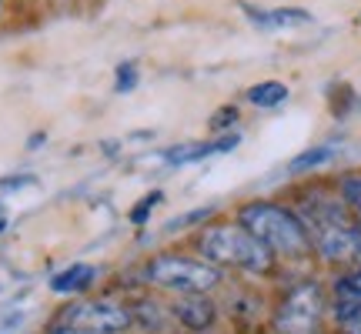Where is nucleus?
I'll use <instances>...</instances> for the list:
<instances>
[{"label": "nucleus", "mask_w": 361, "mask_h": 334, "mask_svg": "<svg viewBox=\"0 0 361 334\" xmlns=\"http://www.w3.org/2000/svg\"><path fill=\"white\" fill-rule=\"evenodd\" d=\"M238 224L255 234L271 254L305 257L311 251L308 228L301 224L298 214H291V211L281 207V204H271V201H251V204L241 207Z\"/></svg>", "instance_id": "f257e3e1"}, {"label": "nucleus", "mask_w": 361, "mask_h": 334, "mask_svg": "<svg viewBox=\"0 0 361 334\" xmlns=\"http://www.w3.org/2000/svg\"><path fill=\"white\" fill-rule=\"evenodd\" d=\"M197 247L214 268H238L247 274H268L274 268V254L241 224H211Z\"/></svg>", "instance_id": "f03ea898"}, {"label": "nucleus", "mask_w": 361, "mask_h": 334, "mask_svg": "<svg viewBox=\"0 0 361 334\" xmlns=\"http://www.w3.org/2000/svg\"><path fill=\"white\" fill-rule=\"evenodd\" d=\"M144 278L151 284H157V287L178 291V295H204V291H211V287L221 281V271L214 268L211 261L164 254V257H154V261L144 268Z\"/></svg>", "instance_id": "7ed1b4c3"}, {"label": "nucleus", "mask_w": 361, "mask_h": 334, "mask_svg": "<svg viewBox=\"0 0 361 334\" xmlns=\"http://www.w3.org/2000/svg\"><path fill=\"white\" fill-rule=\"evenodd\" d=\"M324 295L318 284H298L274 311V331L278 334H318L322 328Z\"/></svg>", "instance_id": "20e7f679"}, {"label": "nucleus", "mask_w": 361, "mask_h": 334, "mask_svg": "<svg viewBox=\"0 0 361 334\" xmlns=\"http://www.w3.org/2000/svg\"><path fill=\"white\" fill-rule=\"evenodd\" d=\"M61 324L78 334H124L130 328V311L114 301H78L61 314Z\"/></svg>", "instance_id": "39448f33"}, {"label": "nucleus", "mask_w": 361, "mask_h": 334, "mask_svg": "<svg viewBox=\"0 0 361 334\" xmlns=\"http://www.w3.org/2000/svg\"><path fill=\"white\" fill-rule=\"evenodd\" d=\"M335 301V318L338 321H348V318H361V271H351L345 278L335 281L331 291Z\"/></svg>", "instance_id": "423d86ee"}, {"label": "nucleus", "mask_w": 361, "mask_h": 334, "mask_svg": "<svg viewBox=\"0 0 361 334\" xmlns=\"http://www.w3.org/2000/svg\"><path fill=\"white\" fill-rule=\"evenodd\" d=\"M174 314L191 331H207L214 324V304L204 295H180V301L174 304Z\"/></svg>", "instance_id": "0eeeda50"}, {"label": "nucleus", "mask_w": 361, "mask_h": 334, "mask_svg": "<svg viewBox=\"0 0 361 334\" xmlns=\"http://www.w3.org/2000/svg\"><path fill=\"white\" fill-rule=\"evenodd\" d=\"M238 147V137H221V141H204V144H184V147H171L164 161L174 167H184V164H194V161H204L211 154H224V151H231Z\"/></svg>", "instance_id": "6e6552de"}, {"label": "nucleus", "mask_w": 361, "mask_h": 334, "mask_svg": "<svg viewBox=\"0 0 361 334\" xmlns=\"http://www.w3.org/2000/svg\"><path fill=\"white\" fill-rule=\"evenodd\" d=\"M245 11L261 30H284V27H298V24H308L311 20V13L298 11V7H278V11H255V7H245Z\"/></svg>", "instance_id": "1a4fd4ad"}, {"label": "nucleus", "mask_w": 361, "mask_h": 334, "mask_svg": "<svg viewBox=\"0 0 361 334\" xmlns=\"http://www.w3.org/2000/svg\"><path fill=\"white\" fill-rule=\"evenodd\" d=\"M94 278H97V268H90V264H74V268L54 274L51 287L57 295H78V291H84V287L94 284Z\"/></svg>", "instance_id": "9d476101"}, {"label": "nucleus", "mask_w": 361, "mask_h": 334, "mask_svg": "<svg viewBox=\"0 0 361 334\" xmlns=\"http://www.w3.org/2000/svg\"><path fill=\"white\" fill-rule=\"evenodd\" d=\"M247 101L258 104V107H278V104L288 101V87L281 80H264V84H255L247 90Z\"/></svg>", "instance_id": "9b49d317"}, {"label": "nucleus", "mask_w": 361, "mask_h": 334, "mask_svg": "<svg viewBox=\"0 0 361 334\" xmlns=\"http://www.w3.org/2000/svg\"><path fill=\"white\" fill-rule=\"evenodd\" d=\"M335 154L338 151L331 147V144H324V147H311V151H305V154H298L295 161H291V171L301 174V171H311V167H322V164H328Z\"/></svg>", "instance_id": "f8f14e48"}, {"label": "nucleus", "mask_w": 361, "mask_h": 334, "mask_svg": "<svg viewBox=\"0 0 361 334\" xmlns=\"http://www.w3.org/2000/svg\"><path fill=\"white\" fill-rule=\"evenodd\" d=\"M341 201L358 218V228H361V174H345L341 178Z\"/></svg>", "instance_id": "ddd939ff"}, {"label": "nucleus", "mask_w": 361, "mask_h": 334, "mask_svg": "<svg viewBox=\"0 0 361 334\" xmlns=\"http://www.w3.org/2000/svg\"><path fill=\"white\" fill-rule=\"evenodd\" d=\"M161 201H164V194H161V191H151L147 197H144V201H137V204L130 207V221H134V224H144V221H147V214H151V211H154Z\"/></svg>", "instance_id": "4468645a"}, {"label": "nucleus", "mask_w": 361, "mask_h": 334, "mask_svg": "<svg viewBox=\"0 0 361 334\" xmlns=\"http://www.w3.org/2000/svg\"><path fill=\"white\" fill-rule=\"evenodd\" d=\"M134 84H137V67L134 64L117 67V90H134Z\"/></svg>", "instance_id": "2eb2a0df"}, {"label": "nucleus", "mask_w": 361, "mask_h": 334, "mask_svg": "<svg viewBox=\"0 0 361 334\" xmlns=\"http://www.w3.org/2000/svg\"><path fill=\"white\" fill-rule=\"evenodd\" d=\"M234 120H238V111H234V107H224V111H218V117L211 120V128H214V130L228 128V124H234Z\"/></svg>", "instance_id": "dca6fc26"}, {"label": "nucleus", "mask_w": 361, "mask_h": 334, "mask_svg": "<svg viewBox=\"0 0 361 334\" xmlns=\"http://www.w3.org/2000/svg\"><path fill=\"white\" fill-rule=\"evenodd\" d=\"M341 334H361V318H348V321H341Z\"/></svg>", "instance_id": "f3484780"}, {"label": "nucleus", "mask_w": 361, "mask_h": 334, "mask_svg": "<svg viewBox=\"0 0 361 334\" xmlns=\"http://www.w3.org/2000/svg\"><path fill=\"white\" fill-rule=\"evenodd\" d=\"M51 334H78V331H71V328H64V324H57Z\"/></svg>", "instance_id": "a211bd4d"}, {"label": "nucleus", "mask_w": 361, "mask_h": 334, "mask_svg": "<svg viewBox=\"0 0 361 334\" xmlns=\"http://www.w3.org/2000/svg\"><path fill=\"white\" fill-rule=\"evenodd\" d=\"M7 228V214H4V207H0V231Z\"/></svg>", "instance_id": "6ab92c4d"}]
</instances>
